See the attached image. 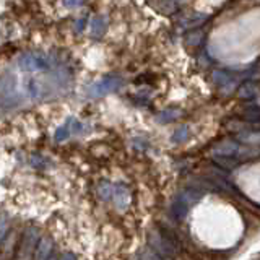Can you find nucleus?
<instances>
[{
  "label": "nucleus",
  "mask_w": 260,
  "mask_h": 260,
  "mask_svg": "<svg viewBox=\"0 0 260 260\" xmlns=\"http://www.w3.org/2000/svg\"><path fill=\"white\" fill-rule=\"evenodd\" d=\"M241 148H242V145L239 142L226 138V140H223V142H219V143L215 145L213 156H231V158H238Z\"/></svg>",
  "instance_id": "obj_1"
},
{
  "label": "nucleus",
  "mask_w": 260,
  "mask_h": 260,
  "mask_svg": "<svg viewBox=\"0 0 260 260\" xmlns=\"http://www.w3.org/2000/svg\"><path fill=\"white\" fill-rule=\"evenodd\" d=\"M257 93H258V86L254 80L244 81V83L238 88V96L242 98V100H246V101L254 100V98L257 96Z\"/></svg>",
  "instance_id": "obj_2"
},
{
  "label": "nucleus",
  "mask_w": 260,
  "mask_h": 260,
  "mask_svg": "<svg viewBox=\"0 0 260 260\" xmlns=\"http://www.w3.org/2000/svg\"><path fill=\"white\" fill-rule=\"evenodd\" d=\"M189 208H190V203L185 200L182 193H179L177 199L173 203V213L176 215V218L184 219L187 216V213H189Z\"/></svg>",
  "instance_id": "obj_3"
},
{
  "label": "nucleus",
  "mask_w": 260,
  "mask_h": 260,
  "mask_svg": "<svg viewBox=\"0 0 260 260\" xmlns=\"http://www.w3.org/2000/svg\"><path fill=\"white\" fill-rule=\"evenodd\" d=\"M242 119L249 124H260V106L257 104H247L242 109Z\"/></svg>",
  "instance_id": "obj_4"
},
{
  "label": "nucleus",
  "mask_w": 260,
  "mask_h": 260,
  "mask_svg": "<svg viewBox=\"0 0 260 260\" xmlns=\"http://www.w3.org/2000/svg\"><path fill=\"white\" fill-rule=\"evenodd\" d=\"M213 161L216 162V166L226 171H233L241 165V161L238 158H231V156H213Z\"/></svg>",
  "instance_id": "obj_5"
},
{
  "label": "nucleus",
  "mask_w": 260,
  "mask_h": 260,
  "mask_svg": "<svg viewBox=\"0 0 260 260\" xmlns=\"http://www.w3.org/2000/svg\"><path fill=\"white\" fill-rule=\"evenodd\" d=\"M207 20V15L203 13H189L185 16V29H195V28H200V24H203V21Z\"/></svg>",
  "instance_id": "obj_6"
},
{
  "label": "nucleus",
  "mask_w": 260,
  "mask_h": 260,
  "mask_svg": "<svg viewBox=\"0 0 260 260\" xmlns=\"http://www.w3.org/2000/svg\"><path fill=\"white\" fill-rule=\"evenodd\" d=\"M203 29L202 28H195V29H190L187 32L185 36V43L190 44V46H199L200 43H203Z\"/></svg>",
  "instance_id": "obj_7"
},
{
  "label": "nucleus",
  "mask_w": 260,
  "mask_h": 260,
  "mask_svg": "<svg viewBox=\"0 0 260 260\" xmlns=\"http://www.w3.org/2000/svg\"><path fill=\"white\" fill-rule=\"evenodd\" d=\"M187 138H189V128H187L185 125L179 127L176 130V134H174V140L176 142H184V140H187Z\"/></svg>",
  "instance_id": "obj_8"
}]
</instances>
